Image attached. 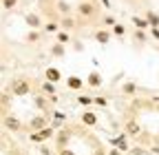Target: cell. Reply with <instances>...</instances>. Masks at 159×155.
<instances>
[{"mask_svg":"<svg viewBox=\"0 0 159 155\" xmlns=\"http://www.w3.org/2000/svg\"><path fill=\"white\" fill-rule=\"evenodd\" d=\"M31 82L27 78H13L11 80V95H29Z\"/></svg>","mask_w":159,"mask_h":155,"instance_id":"cell-1","label":"cell"},{"mask_svg":"<svg viewBox=\"0 0 159 155\" xmlns=\"http://www.w3.org/2000/svg\"><path fill=\"white\" fill-rule=\"evenodd\" d=\"M77 16H82V18H93V16H95V5L91 2V0H82V2L77 5Z\"/></svg>","mask_w":159,"mask_h":155,"instance_id":"cell-2","label":"cell"},{"mask_svg":"<svg viewBox=\"0 0 159 155\" xmlns=\"http://www.w3.org/2000/svg\"><path fill=\"white\" fill-rule=\"evenodd\" d=\"M25 22H27V27H29V29H38V31L44 27V25H42V18H40L35 11H29V13H25Z\"/></svg>","mask_w":159,"mask_h":155,"instance_id":"cell-3","label":"cell"},{"mask_svg":"<svg viewBox=\"0 0 159 155\" xmlns=\"http://www.w3.org/2000/svg\"><path fill=\"white\" fill-rule=\"evenodd\" d=\"M44 80H49V82H60L62 80V71H60L57 67H47L44 69Z\"/></svg>","mask_w":159,"mask_h":155,"instance_id":"cell-4","label":"cell"},{"mask_svg":"<svg viewBox=\"0 0 159 155\" xmlns=\"http://www.w3.org/2000/svg\"><path fill=\"white\" fill-rule=\"evenodd\" d=\"M111 35H113V31H111V29L99 27V29L95 31V40H97L99 45H108V42H111Z\"/></svg>","mask_w":159,"mask_h":155,"instance_id":"cell-5","label":"cell"},{"mask_svg":"<svg viewBox=\"0 0 159 155\" xmlns=\"http://www.w3.org/2000/svg\"><path fill=\"white\" fill-rule=\"evenodd\" d=\"M130 22H133V27H135V29H142V31L152 29V27H150V22L146 20V16H133V18H130Z\"/></svg>","mask_w":159,"mask_h":155,"instance_id":"cell-6","label":"cell"},{"mask_svg":"<svg viewBox=\"0 0 159 155\" xmlns=\"http://www.w3.org/2000/svg\"><path fill=\"white\" fill-rule=\"evenodd\" d=\"M84 82H86V80H82L80 75H69V78H66V87H69L71 91H80V89L84 87Z\"/></svg>","mask_w":159,"mask_h":155,"instance_id":"cell-7","label":"cell"},{"mask_svg":"<svg viewBox=\"0 0 159 155\" xmlns=\"http://www.w3.org/2000/svg\"><path fill=\"white\" fill-rule=\"evenodd\" d=\"M86 84L93 87V89L102 87V73H99V71H91V73L86 75Z\"/></svg>","mask_w":159,"mask_h":155,"instance_id":"cell-8","label":"cell"},{"mask_svg":"<svg viewBox=\"0 0 159 155\" xmlns=\"http://www.w3.org/2000/svg\"><path fill=\"white\" fill-rule=\"evenodd\" d=\"M29 129H31V131H42V129H47V115H38V118H33V120L29 122Z\"/></svg>","mask_w":159,"mask_h":155,"instance_id":"cell-9","label":"cell"},{"mask_svg":"<svg viewBox=\"0 0 159 155\" xmlns=\"http://www.w3.org/2000/svg\"><path fill=\"white\" fill-rule=\"evenodd\" d=\"M75 25H77V20L73 16H62L60 18V27H62L64 31H71V29H75Z\"/></svg>","mask_w":159,"mask_h":155,"instance_id":"cell-10","label":"cell"},{"mask_svg":"<svg viewBox=\"0 0 159 155\" xmlns=\"http://www.w3.org/2000/svg\"><path fill=\"white\" fill-rule=\"evenodd\" d=\"M64 53H66V45H62V42H53L51 45V55L53 58H64Z\"/></svg>","mask_w":159,"mask_h":155,"instance_id":"cell-11","label":"cell"},{"mask_svg":"<svg viewBox=\"0 0 159 155\" xmlns=\"http://www.w3.org/2000/svg\"><path fill=\"white\" fill-rule=\"evenodd\" d=\"M5 126H7L9 131H20V129H22L20 120H18V118H13V115H7V118H5Z\"/></svg>","mask_w":159,"mask_h":155,"instance_id":"cell-12","label":"cell"},{"mask_svg":"<svg viewBox=\"0 0 159 155\" xmlns=\"http://www.w3.org/2000/svg\"><path fill=\"white\" fill-rule=\"evenodd\" d=\"M55 9H57L60 16H71V11H73L66 0H57V2H55Z\"/></svg>","mask_w":159,"mask_h":155,"instance_id":"cell-13","label":"cell"},{"mask_svg":"<svg viewBox=\"0 0 159 155\" xmlns=\"http://www.w3.org/2000/svg\"><path fill=\"white\" fill-rule=\"evenodd\" d=\"M82 124H86V126H95V124H97V115L91 113V111H84V113H82Z\"/></svg>","mask_w":159,"mask_h":155,"instance_id":"cell-14","label":"cell"},{"mask_svg":"<svg viewBox=\"0 0 159 155\" xmlns=\"http://www.w3.org/2000/svg\"><path fill=\"white\" fill-rule=\"evenodd\" d=\"M55 42H62V45L71 42V35H69V31H64V29H60V31L55 33Z\"/></svg>","mask_w":159,"mask_h":155,"instance_id":"cell-15","label":"cell"},{"mask_svg":"<svg viewBox=\"0 0 159 155\" xmlns=\"http://www.w3.org/2000/svg\"><path fill=\"white\" fill-rule=\"evenodd\" d=\"M40 38H42V33H40L38 29H31V31L27 33V42H29V45H35Z\"/></svg>","mask_w":159,"mask_h":155,"instance_id":"cell-16","label":"cell"},{"mask_svg":"<svg viewBox=\"0 0 159 155\" xmlns=\"http://www.w3.org/2000/svg\"><path fill=\"white\" fill-rule=\"evenodd\" d=\"M146 20L150 22V27H159V13H155V11H146Z\"/></svg>","mask_w":159,"mask_h":155,"instance_id":"cell-17","label":"cell"},{"mask_svg":"<svg viewBox=\"0 0 159 155\" xmlns=\"http://www.w3.org/2000/svg\"><path fill=\"white\" fill-rule=\"evenodd\" d=\"M42 91H44L47 95H55V91H57V89H55V82L44 80V82H42Z\"/></svg>","mask_w":159,"mask_h":155,"instance_id":"cell-18","label":"cell"},{"mask_svg":"<svg viewBox=\"0 0 159 155\" xmlns=\"http://www.w3.org/2000/svg\"><path fill=\"white\" fill-rule=\"evenodd\" d=\"M122 93H124V95H133V93H137V84H135V82H126V84L122 87Z\"/></svg>","mask_w":159,"mask_h":155,"instance_id":"cell-19","label":"cell"},{"mask_svg":"<svg viewBox=\"0 0 159 155\" xmlns=\"http://www.w3.org/2000/svg\"><path fill=\"white\" fill-rule=\"evenodd\" d=\"M133 38H135L137 42H146V40H148V33L142 31V29H135V31H133Z\"/></svg>","mask_w":159,"mask_h":155,"instance_id":"cell-20","label":"cell"},{"mask_svg":"<svg viewBox=\"0 0 159 155\" xmlns=\"http://www.w3.org/2000/svg\"><path fill=\"white\" fill-rule=\"evenodd\" d=\"M44 29H47V33H57V31L62 29V27H60V22L51 20V22H47V25H44Z\"/></svg>","mask_w":159,"mask_h":155,"instance_id":"cell-21","label":"cell"},{"mask_svg":"<svg viewBox=\"0 0 159 155\" xmlns=\"http://www.w3.org/2000/svg\"><path fill=\"white\" fill-rule=\"evenodd\" d=\"M111 31H113V35H117V38H124V35H126V27H124V25H119V22H117Z\"/></svg>","mask_w":159,"mask_h":155,"instance_id":"cell-22","label":"cell"},{"mask_svg":"<svg viewBox=\"0 0 159 155\" xmlns=\"http://www.w3.org/2000/svg\"><path fill=\"white\" fill-rule=\"evenodd\" d=\"M126 133H128V135H137V133H139V124H137V122H128V124H126Z\"/></svg>","mask_w":159,"mask_h":155,"instance_id":"cell-23","label":"cell"},{"mask_svg":"<svg viewBox=\"0 0 159 155\" xmlns=\"http://www.w3.org/2000/svg\"><path fill=\"white\" fill-rule=\"evenodd\" d=\"M77 102L82 104V106H89V104H93L95 100L91 98V95H77Z\"/></svg>","mask_w":159,"mask_h":155,"instance_id":"cell-24","label":"cell"},{"mask_svg":"<svg viewBox=\"0 0 159 155\" xmlns=\"http://www.w3.org/2000/svg\"><path fill=\"white\" fill-rule=\"evenodd\" d=\"M38 133H40V138H42V140L53 138V129H51V126H47V129H42V131H38Z\"/></svg>","mask_w":159,"mask_h":155,"instance_id":"cell-25","label":"cell"},{"mask_svg":"<svg viewBox=\"0 0 159 155\" xmlns=\"http://www.w3.org/2000/svg\"><path fill=\"white\" fill-rule=\"evenodd\" d=\"M16 7H18V0H2V9L11 11V9H16Z\"/></svg>","mask_w":159,"mask_h":155,"instance_id":"cell-26","label":"cell"},{"mask_svg":"<svg viewBox=\"0 0 159 155\" xmlns=\"http://www.w3.org/2000/svg\"><path fill=\"white\" fill-rule=\"evenodd\" d=\"M115 144H117V148H119V151H128V146H126V140H124V135H119V138L115 140Z\"/></svg>","mask_w":159,"mask_h":155,"instance_id":"cell-27","label":"cell"},{"mask_svg":"<svg viewBox=\"0 0 159 155\" xmlns=\"http://www.w3.org/2000/svg\"><path fill=\"white\" fill-rule=\"evenodd\" d=\"M102 22H104L106 27H111V29L117 25V20H115V18H111V16H104V18H102Z\"/></svg>","mask_w":159,"mask_h":155,"instance_id":"cell-28","label":"cell"},{"mask_svg":"<svg viewBox=\"0 0 159 155\" xmlns=\"http://www.w3.org/2000/svg\"><path fill=\"white\" fill-rule=\"evenodd\" d=\"M35 104H38L40 109L47 111V100H44V95H35Z\"/></svg>","mask_w":159,"mask_h":155,"instance_id":"cell-29","label":"cell"},{"mask_svg":"<svg viewBox=\"0 0 159 155\" xmlns=\"http://www.w3.org/2000/svg\"><path fill=\"white\" fill-rule=\"evenodd\" d=\"M93 100H95L97 106H106V98H99V95H97V98H93Z\"/></svg>","mask_w":159,"mask_h":155,"instance_id":"cell-30","label":"cell"},{"mask_svg":"<svg viewBox=\"0 0 159 155\" xmlns=\"http://www.w3.org/2000/svg\"><path fill=\"white\" fill-rule=\"evenodd\" d=\"M150 35L155 38L157 42H159V27H152V29H150Z\"/></svg>","mask_w":159,"mask_h":155,"instance_id":"cell-31","label":"cell"},{"mask_svg":"<svg viewBox=\"0 0 159 155\" xmlns=\"http://www.w3.org/2000/svg\"><path fill=\"white\" fill-rule=\"evenodd\" d=\"M60 155H75L71 148H60Z\"/></svg>","mask_w":159,"mask_h":155,"instance_id":"cell-32","label":"cell"},{"mask_svg":"<svg viewBox=\"0 0 159 155\" xmlns=\"http://www.w3.org/2000/svg\"><path fill=\"white\" fill-rule=\"evenodd\" d=\"M31 140H33V142H42V138H40V133H31Z\"/></svg>","mask_w":159,"mask_h":155,"instance_id":"cell-33","label":"cell"},{"mask_svg":"<svg viewBox=\"0 0 159 155\" xmlns=\"http://www.w3.org/2000/svg\"><path fill=\"white\" fill-rule=\"evenodd\" d=\"M99 2H102L104 9H111V0H99Z\"/></svg>","mask_w":159,"mask_h":155,"instance_id":"cell-34","label":"cell"},{"mask_svg":"<svg viewBox=\"0 0 159 155\" xmlns=\"http://www.w3.org/2000/svg\"><path fill=\"white\" fill-rule=\"evenodd\" d=\"M7 102H9V93H2V104L7 106Z\"/></svg>","mask_w":159,"mask_h":155,"instance_id":"cell-35","label":"cell"},{"mask_svg":"<svg viewBox=\"0 0 159 155\" xmlns=\"http://www.w3.org/2000/svg\"><path fill=\"white\" fill-rule=\"evenodd\" d=\"M111 155H119V148L117 151H111Z\"/></svg>","mask_w":159,"mask_h":155,"instance_id":"cell-36","label":"cell"}]
</instances>
